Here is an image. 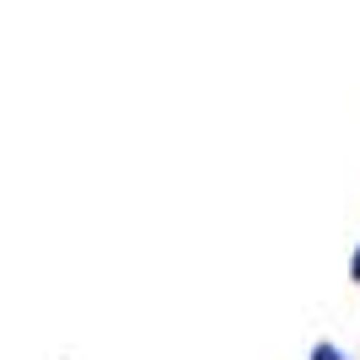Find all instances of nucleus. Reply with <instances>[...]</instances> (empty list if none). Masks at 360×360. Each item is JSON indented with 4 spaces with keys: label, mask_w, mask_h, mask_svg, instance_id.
Here are the masks:
<instances>
[{
    "label": "nucleus",
    "mask_w": 360,
    "mask_h": 360,
    "mask_svg": "<svg viewBox=\"0 0 360 360\" xmlns=\"http://www.w3.org/2000/svg\"><path fill=\"white\" fill-rule=\"evenodd\" d=\"M307 360H345V349H339V345H328V339H323V345H312V355H307Z\"/></svg>",
    "instance_id": "f257e3e1"
},
{
    "label": "nucleus",
    "mask_w": 360,
    "mask_h": 360,
    "mask_svg": "<svg viewBox=\"0 0 360 360\" xmlns=\"http://www.w3.org/2000/svg\"><path fill=\"white\" fill-rule=\"evenodd\" d=\"M349 280H355V285H360V248H355V253H349Z\"/></svg>",
    "instance_id": "f03ea898"
}]
</instances>
